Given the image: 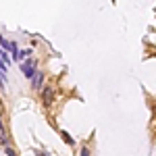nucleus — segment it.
<instances>
[{"label":"nucleus","instance_id":"obj_1","mask_svg":"<svg viewBox=\"0 0 156 156\" xmlns=\"http://www.w3.org/2000/svg\"><path fill=\"white\" fill-rule=\"evenodd\" d=\"M19 69H21V73H23L27 79H34V75H36V71H37V58H34V56L25 58Z\"/></svg>","mask_w":156,"mask_h":156},{"label":"nucleus","instance_id":"obj_2","mask_svg":"<svg viewBox=\"0 0 156 156\" xmlns=\"http://www.w3.org/2000/svg\"><path fill=\"white\" fill-rule=\"evenodd\" d=\"M54 102V87L52 85H44L42 87V104L44 106H52Z\"/></svg>","mask_w":156,"mask_h":156},{"label":"nucleus","instance_id":"obj_3","mask_svg":"<svg viewBox=\"0 0 156 156\" xmlns=\"http://www.w3.org/2000/svg\"><path fill=\"white\" fill-rule=\"evenodd\" d=\"M42 83H44V71H42V69H37L36 75H34V79H31V87H34V90H40Z\"/></svg>","mask_w":156,"mask_h":156},{"label":"nucleus","instance_id":"obj_4","mask_svg":"<svg viewBox=\"0 0 156 156\" xmlns=\"http://www.w3.org/2000/svg\"><path fill=\"white\" fill-rule=\"evenodd\" d=\"M60 137H62V142H65L67 146H71V148L75 146V140H73V137H71V135H69L67 131H60Z\"/></svg>","mask_w":156,"mask_h":156},{"label":"nucleus","instance_id":"obj_5","mask_svg":"<svg viewBox=\"0 0 156 156\" xmlns=\"http://www.w3.org/2000/svg\"><path fill=\"white\" fill-rule=\"evenodd\" d=\"M0 48L4 50V52H11V42H9L6 37H2V36H0Z\"/></svg>","mask_w":156,"mask_h":156},{"label":"nucleus","instance_id":"obj_6","mask_svg":"<svg viewBox=\"0 0 156 156\" xmlns=\"http://www.w3.org/2000/svg\"><path fill=\"white\" fill-rule=\"evenodd\" d=\"M0 58H2V62H4V65H6V67H11V56H9V54H6V52H4V50L0 48Z\"/></svg>","mask_w":156,"mask_h":156},{"label":"nucleus","instance_id":"obj_7","mask_svg":"<svg viewBox=\"0 0 156 156\" xmlns=\"http://www.w3.org/2000/svg\"><path fill=\"white\" fill-rule=\"evenodd\" d=\"M6 75H9V67L2 62V58H0V77L2 79H6Z\"/></svg>","mask_w":156,"mask_h":156},{"label":"nucleus","instance_id":"obj_8","mask_svg":"<svg viewBox=\"0 0 156 156\" xmlns=\"http://www.w3.org/2000/svg\"><path fill=\"white\" fill-rule=\"evenodd\" d=\"M79 156H90V148H87V146H83V148L79 150Z\"/></svg>","mask_w":156,"mask_h":156},{"label":"nucleus","instance_id":"obj_9","mask_svg":"<svg viewBox=\"0 0 156 156\" xmlns=\"http://www.w3.org/2000/svg\"><path fill=\"white\" fill-rule=\"evenodd\" d=\"M4 150H6V154H9V156H17V152L12 150L11 146H4Z\"/></svg>","mask_w":156,"mask_h":156},{"label":"nucleus","instance_id":"obj_10","mask_svg":"<svg viewBox=\"0 0 156 156\" xmlns=\"http://www.w3.org/2000/svg\"><path fill=\"white\" fill-rule=\"evenodd\" d=\"M36 156H50L48 152H44V150H36Z\"/></svg>","mask_w":156,"mask_h":156},{"label":"nucleus","instance_id":"obj_11","mask_svg":"<svg viewBox=\"0 0 156 156\" xmlns=\"http://www.w3.org/2000/svg\"><path fill=\"white\" fill-rule=\"evenodd\" d=\"M154 112H156V106H154Z\"/></svg>","mask_w":156,"mask_h":156}]
</instances>
